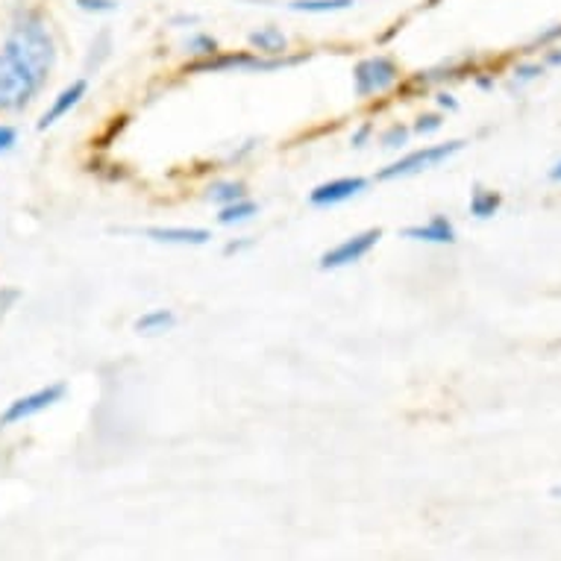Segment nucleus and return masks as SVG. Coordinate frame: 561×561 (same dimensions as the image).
Returning <instances> with one entry per match:
<instances>
[{"mask_svg": "<svg viewBox=\"0 0 561 561\" xmlns=\"http://www.w3.org/2000/svg\"><path fill=\"white\" fill-rule=\"evenodd\" d=\"M7 54L15 56L38 83H45L47 71L54 68V38L42 21L24 19L12 27L10 38H7Z\"/></svg>", "mask_w": 561, "mask_h": 561, "instance_id": "obj_1", "label": "nucleus"}, {"mask_svg": "<svg viewBox=\"0 0 561 561\" xmlns=\"http://www.w3.org/2000/svg\"><path fill=\"white\" fill-rule=\"evenodd\" d=\"M38 80L12 54H0V110H21L36 94Z\"/></svg>", "mask_w": 561, "mask_h": 561, "instance_id": "obj_2", "label": "nucleus"}, {"mask_svg": "<svg viewBox=\"0 0 561 561\" xmlns=\"http://www.w3.org/2000/svg\"><path fill=\"white\" fill-rule=\"evenodd\" d=\"M461 148H465V141H447V145H433V148L412 150L409 157L397 159L394 165L382 168L377 174V180H400V176H412L421 174V171H430V168H438L442 162L456 157Z\"/></svg>", "mask_w": 561, "mask_h": 561, "instance_id": "obj_3", "label": "nucleus"}, {"mask_svg": "<svg viewBox=\"0 0 561 561\" xmlns=\"http://www.w3.org/2000/svg\"><path fill=\"white\" fill-rule=\"evenodd\" d=\"M397 77H400V71H397V65L388 56H370V59H362L353 68V83H356L359 98L388 92L397 83Z\"/></svg>", "mask_w": 561, "mask_h": 561, "instance_id": "obj_4", "label": "nucleus"}, {"mask_svg": "<svg viewBox=\"0 0 561 561\" xmlns=\"http://www.w3.org/2000/svg\"><path fill=\"white\" fill-rule=\"evenodd\" d=\"M62 397H65L62 382H54V386L38 388V391H33V394L19 397V400H12V403L7 405V412L0 414V426L21 424V421H27V417H33V414L45 412V409L56 405Z\"/></svg>", "mask_w": 561, "mask_h": 561, "instance_id": "obj_5", "label": "nucleus"}, {"mask_svg": "<svg viewBox=\"0 0 561 561\" xmlns=\"http://www.w3.org/2000/svg\"><path fill=\"white\" fill-rule=\"evenodd\" d=\"M379 239H382V230H365L359 236H350V239H344L341 244L323 253L321 267L323 271H335V267L356 265L359 259H365L370 250L377 248Z\"/></svg>", "mask_w": 561, "mask_h": 561, "instance_id": "obj_6", "label": "nucleus"}, {"mask_svg": "<svg viewBox=\"0 0 561 561\" xmlns=\"http://www.w3.org/2000/svg\"><path fill=\"white\" fill-rule=\"evenodd\" d=\"M365 188H368V180H362V176H341V180H330V183L318 185L309 194V203L312 206H339V203L356 197Z\"/></svg>", "mask_w": 561, "mask_h": 561, "instance_id": "obj_7", "label": "nucleus"}, {"mask_svg": "<svg viewBox=\"0 0 561 561\" xmlns=\"http://www.w3.org/2000/svg\"><path fill=\"white\" fill-rule=\"evenodd\" d=\"M300 59H262V56H221V59H213V62L194 65L201 71H227V68H236V71H276V68H286V65H295Z\"/></svg>", "mask_w": 561, "mask_h": 561, "instance_id": "obj_8", "label": "nucleus"}, {"mask_svg": "<svg viewBox=\"0 0 561 561\" xmlns=\"http://www.w3.org/2000/svg\"><path fill=\"white\" fill-rule=\"evenodd\" d=\"M85 92H89V83L85 80H75L71 85H65L62 92L56 94L54 103H50V110L42 115V121H38V129H47V127H54L56 121H62L68 112L75 110L77 103L83 101Z\"/></svg>", "mask_w": 561, "mask_h": 561, "instance_id": "obj_9", "label": "nucleus"}, {"mask_svg": "<svg viewBox=\"0 0 561 561\" xmlns=\"http://www.w3.org/2000/svg\"><path fill=\"white\" fill-rule=\"evenodd\" d=\"M405 239L412 241H433V244H453L456 241V227H453L444 215H435L430 224H421V227H405Z\"/></svg>", "mask_w": 561, "mask_h": 561, "instance_id": "obj_10", "label": "nucleus"}, {"mask_svg": "<svg viewBox=\"0 0 561 561\" xmlns=\"http://www.w3.org/2000/svg\"><path fill=\"white\" fill-rule=\"evenodd\" d=\"M145 236L162 244H206L213 239L209 230H201V227H148Z\"/></svg>", "mask_w": 561, "mask_h": 561, "instance_id": "obj_11", "label": "nucleus"}, {"mask_svg": "<svg viewBox=\"0 0 561 561\" xmlns=\"http://www.w3.org/2000/svg\"><path fill=\"white\" fill-rule=\"evenodd\" d=\"M288 45V38L283 30L262 27L256 33H250V47H256V54H283Z\"/></svg>", "mask_w": 561, "mask_h": 561, "instance_id": "obj_12", "label": "nucleus"}, {"mask_svg": "<svg viewBox=\"0 0 561 561\" xmlns=\"http://www.w3.org/2000/svg\"><path fill=\"white\" fill-rule=\"evenodd\" d=\"M174 323L176 318L171 309H150V312H145L136 321V332H141V335H159V332L171 330Z\"/></svg>", "mask_w": 561, "mask_h": 561, "instance_id": "obj_13", "label": "nucleus"}, {"mask_svg": "<svg viewBox=\"0 0 561 561\" xmlns=\"http://www.w3.org/2000/svg\"><path fill=\"white\" fill-rule=\"evenodd\" d=\"M259 213V206L253 201H248V197H241V201L236 203H227V206H221V215H218V221L224 224V227H232V224H241V221H250L253 215Z\"/></svg>", "mask_w": 561, "mask_h": 561, "instance_id": "obj_14", "label": "nucleus"}, {"mask_svg": "<svg viewBox=\"0 0 561 561\" xmlns=\"http://www.w3.org/2000/svg\"><path fill=\"white\" fill-rule=\"evenodd\" d=\"M353 0H295L288 3L295 12H309V15H327V12L347 10Z\"/></svg>", "mask_w": 561, "mask_h": 561, "instance_id": "obj_15", "label": "nucleus"}, {"mask_svg": "<svg viewBox=\"0 0 561 561\" xmlns=\"http://www.w3.org/2000/svg\"><path fill=\"white\" fill-rule=\"evenodd\" d=\"M503 206V197L497 192H477L470 197V215H477V218H491V215H497V209Z\"/></svg>", "mask_w": 561, "mask_h": 561, "instance_id": "obj_16", "label": "nucleus"}, {"mask_svg": "<svg viewBox=\"0 0 561 561\" xmlns=\"http://www.w3.org/2000/svg\"><path fill=\"white\" fill-rule=\"evenodd\" d=\"M241 197H244V185L236 183V180H227V183H215L213 188H209V201L221 203V206L241 201Z\"/></svg>", "mask_w": 561, "mask_h": 561, "instance_id": "obj_17", "label": "nucleus"}, {"mask_svg": "<svg viewBox=\"0 0 561 561\" xmlns=\"http://www.w3.org/2000/svg\"><path fill=\"white\" fill-rule=\"evenodd\" d=\"M185 50H192V54L201 56H213L218 54V42L213 36H192L185 42Z\"/></svg>", "mask_w": 561, "mask_h": 561, "instance_id": "obj_18", "label": "nucleus"}, {"mask_svg": "<svg viewBox=\"0 0 561 561\" xmlns=\"http://www.w3.org/2000/svg\"><path fill=\"white\" fill-rule=\"evenodd\" d=\"M405 138H409V129L400 127V124H394V127L388 129L386 136H382V148H388V150L400 148V145H405Z\"/></svg>", "mask_w": 561, "mask_h": 561, "instance_id": "obj_19", "label": "nucleus"}, {"mask_svg": "<svg viewBox=\"0 0 561 561\" xmlns=\"http://www.w3.org/2000/svg\"><path fill=\"white\" fill-rule=\"evenodd\" d=\"M77 7L85 12H112L115 0H77Z\"/></svg>", "mask_w": 561, "mask_h": 561, "instance_id": "obj_20", "label": "nucleus"}, {"mask_svg": "<svg viewBox=\"0 0 561 561\" xmlns=\"http://www.w3.org/2000/svg\"><path fill=\"white\" fill-rule=\"evenodd\" d=\"M538 75H543L541 65H520L515 71V80L517 83H529V80H535Z\"/></svg>", "mask_w": 561, "mask_h": 561, "instance_id": "obj_21", "label": "nucleus"}, {"mask_svg": "<svg viewBox=\"0 0 561 561\" xmlns=\"http://www.w3.org/2000/svg\"><path fill=\"white\" fill-rule=\"evenodd\" d=\"M15 138H19V133L12 127H7V124H0V153H7V150H12V145H15Z\"/></svg>", "mask_w": 561, "mask_h": 561, "instance_id": "obj_22", "label": "nucleus"}, {"mask_svg": "<svg viewBox=\"0 0 561 561\" xmlns=\"http://www.w3.org/2000/svg\"><path fill=\"white\" fill-rule=\"evenodd\" d=\"M442 127V118H438V115H426V118H421L417 121V133H421V136H424V133H435V129Z\"/></svg>", "mask_w": 561, "mask_h": 561, "instance_id": "obj_23", "label": "nucleus"}, {"mask_svg": "<svg viewBox=\"0 0 561 561\" xmlns=\"http://www.w3.org/2000/svg\"><path fill=\"white\" fill-rule=\"evenodd\" d=\"M370 136V127L365 124V127L359 129V133H353V148H365V141H368Z\"/></svg>", "mask_w": 561, "mask_h": 561, "instance_id": "obj_24", "label": "nucleus"}, {"mask_svg": "<svg viewBox=\"0 0 561 561\" xmlns=\"http://www.w3.org/2000/svg\"><path fill=\"white\" fill-rule=\"evenodd\" d=\"M438 103H442V106H447V110H456V106H459V103L453 101V94H438Z\"/></svg>", "mask_w": 561, "mask_h": 561, "instance_id": "obj_25", "label": "nucleus"}, {"mask_svg": "<svg viewBox=\"0 0 561 561\" xmlns=\"http://www.w3.org/2000/svg\"><path fill=\"white\" fill-rule=\"evenodd\" d=\"M550 180L552 183H561V162H556V168L550 171Z\"/></svg>", "mask_w": 561, "mask_h": 561, "instance_id": "obj_26", "label": "nucleus"}, {"mask_svg": "<svg viewBox=\"0 0 561 561\" xmlns=\"http://www.w3.org/2000/svg\"><path fill=\"white\" fill-rule=\"evenodd\" d=\"M550 65H561V54H552L550 56Z\"/></svg>", "mask_w": 561, "mask_h": 561, "instance_id": "obj_27", "label": "nucleus"}, {"mask_svg": "<svg viewBox=\"0 0 561 561\" xmlns=\"http://www.w3.org/2000/svg\"><path fill=\"white\" fill-rule=\"evenodd\" d=\"M552 497H561V485L552 488Z\"/></svg>", "mask_w": 561, "mask_h": 561, "instance_id": "obj_28", "label": "nucleus"}]
</instances>
